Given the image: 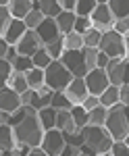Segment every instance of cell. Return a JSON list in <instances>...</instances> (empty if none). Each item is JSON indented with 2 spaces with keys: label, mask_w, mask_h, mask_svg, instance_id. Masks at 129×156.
<instances>
[{
  "label": "cell",
  "mask_w": 129,
  "mask_h": 156,
  "mask_svg": "<svg viewBox=\"0 0 129 156\" xmlns=\"http://www.w3.org/2000/svg\"><path fill=\"white\" fill-rule=\"evenodd\" d=\"M52 96H54V92H52L48 85H42L40 90H35V92H34L31 108H34V110H40V108L50 106V102H52Z\"/></svg>",
  "instance_id": "ffe728a7"
},
{
  "label": "cell",
  "mask_w": 129,
  "mask_h": 156,
  "mask_svg": "<svg viewBox=\"0 0 129 156\" xmlns=\"http://www.w3.org/2000/svg\"><path fill=\"white\" fill-rule=\"evenodd\" d=\"M79 156H85V154H79Z\"/></svg>",
  "instance_id": "94428289"
},
{
  "label": "cell",
  "mask_w": 129,
  "mask_h": 156,
  "mask_svg": "<svg viewBox=\"0 0 129 156\" xmlns=\"http://www.w3.org/2000/svg\"><path fill=\"white\" fill-rule=\"evenodd\" d=\"M60 62L71 71L73 77H85L88 75V67H85V56L81 50H65Z\"/></svg>",
  "instance_id": "52a82bcc"
},
{
  "label": "cell",
  "mask_w": 129,
  "mask_h": 156,
  "mask_svg": "<svg viewBox=\"0 0 129 156\" xmlns=\"http://www.w3.org/2000/svg\"><path fill=\"white\" fill-rule=\"evenodd\" d=\"M98 50L106 54L110 60L115 58H127L125 56V37L117 34L115 29L113 31H108V34H102V40H100V46Z\"/></svg>",
  "instance_id": "5b68a950"
},
{
  "label": "cell",
  "mask_w": 129,
  "mask_h": 156,
  "mask_svg": "<svg viewBox=\"0 0 129 156\" xmlns=\"http://www.w3.org/2000/svg\"><path fill=\"white\" fill-rule=\"evenodd\" d=\"M15 129V137H17V146L23 144L27 148H40L42 144V140H44V127H42V123L38 119V110L29 106V112H27V117H25L19 125H15L13 127Z\"/></svg>",
  "instance_id": "6da1fadb"
},
{
  "label": "cell",
  "mask_w": 129,
  "mask_h": 156,
  "mask_svg": "<svg viewBox=\"0 0 129 156\" xmlns=\"http://www.w3.org/2000/svg\"><path fill=\"white\" fill-rule=\"evenodd\" d=\"M17 148V137H15V129L9 123L0 125V150L2 152H11Z\"/></svg>",
  "instance_id": "e0dca14e"
},
{
  "label": "cell",
  "mask_w": 129,
  "mask_h": 156,
  "mask_svg": "<svg viewBox=\"0 0 129 156\" xmlns=\"http://www.w3.org/2000/svg\"><path fill=\"white\" fill-rule=\"evenodd\" d=\"M123 112H125V117H127V121H129V106H123Z\"/></svg>",
  "instance_id": "9f6ffc18"
},
{
  "label": "cell",
  "mask_w": 129,
  "mask_h": 156,
  "mask_svg": "<svg viewBox=\"0 0 129 156\" xmlns=\"http://www.w3.org/2000/svg\"><path fill=\"white\" fill-rule=\"evenodd\" d=\"M98 6V0H77L75 4V15L77 17H92V12Z\"/></svg>",
  "instance_id": "f1b7e54d"
},
{
  "label": "cell",
  "mask_w": 129,
  "mask_h": 156,
  "mask_svg": "<svg viewBox=\"0 0 129 156\" xmlns=\"http://www.w3.org/2000/svg\"><path fill=\"white\" fill-rule=\"evenodd\" d=\"M106 131L110 133V137L115 142H123L129 133V121L123 112V104H117V106L108 108V119L104 123Z\"/></svg>",
  "instance_id": "3957f363"
},
{
  "label": "cell",
  "mask_w": 129,
  "mask_h": 156,
  "mask_svg": "<svg viewBox=\"0 0 129 156\" xmlns=\"http://www.w3.org/2000/svg\"><path fill=\"white\" fill-rule=\"evenodd\" d=\"M2 154H4V152H2V150H0V156H2Z\"/></svg>",
  "instance_id": "91938a15"
},
{
  "label": "cell",
  "mask_w": 129,
  "mask_h": 156,
  "mask_svg": "<svg viewBox=\"0 0 129 156\" xmlns=\"http://www.w3.org/2000/svg\"><path fill=\"white\" fill-rule=\"evenodd\" d=\"M50 106L54 108V110H71V108H73V104L69 102V98L65 96V92H54Z\"/></svg>",
  "instance_id": "4dcf8cb0"
},
{
  "label": "cell",
  "mask_w": 129,
  "mask_h": 156,
  "mask_svg": "<svg viewBox=\"0 0 129 156\" xmlns=\"http://www.w3.org/2000/svg\"><path fill=\"white\" fill-rule=\"evenodd\" d=\"M19 58V50L15 48V46H11L9 48V52H6V56H4V60L9 62V65H15V60Z\"/></svg>",
  "instance_id": "ee69618b"
},
{
  "label": "cell",
  "mask_w": 129,
  "mask_h": 156,
  "mask_svg": "<svg viewBox=\"0 0 129 156\" xmlns=\"http://www.w3.org/2000/svg\"><path fill=\"white\" fill-rule=\"evenodd\" d=\"M117 104H121V87H117V85H108V90L100 96V106L113 108V106H117Z\"/></svg>",
  "instance_id": "7402d4cb"
},
{
  "label": "cell",
  "mask_w": 129,
  "mask_h": 156,
  "mask_svg": "<svg viewBox=\"0 0 129 156\" xmlns=\"http://www.w3.org/2000/svg\"><path fill=\"white\" fill-rule=\"evenodd\" d=\"M27 156H48L46 152H44V150H42V148H31V150H29V154Z\"/></svg>",
  "instance_id": "816d5d0a"
},
{
  "label": "cell",
  "mask_w": 129,
  "mask_h": 156,
  "mask_svg": "<svg viewBox=\"0 0 129 156\" xmlns=\"http://www.w3.org/2000/svg\"><path fill=\"white\" fill-rule=\"evenodd\" d=\"M115 31H117V34H121L123 37H125V36H129V17H125V19H119V21H115Z\"/></svg>",
  "instance_id": "b9f144b4"
},
{
  "label": "cell",
  "mask_w": 129,
  "mask_h": 156,
  "mask_svg": "<svg viewBox=\"0 0 129 156\" xmlns=\"http://www.w3.org/2000/svg\"><path fill=\"white\" fill-rule=\"evenodd\" d=\"M83 140H85V148H90V152L94 156L110 152V148L115 144V140L110 137V133L106 131V127H96V125H85L81 129Z\"/></svg>",
  "instance_id": "7a4b0ae2"
},
{
  "label": "cell",
  "mask_w": 129,
  "mask_h": 156,
  "mask_svg": "<svg viewBox=\"0 0 129 156\" xmlns=\"http://www.w3.org/2000/svg\"><path fill=\"white\" fill-rule=\"evenodd\" d=\"M35 34H38L40 40H42L44 46H46V44H52V42H56V40L63 37V36H60V31H59V25H56L54 19H44V23L35 29Z\"/></svg>",
  "instance_id": "7c38bea8"
},
{
  "label": "cell",
  "mask_w": 129,
  "mask_h": 156,
  "mask_svg": "<svg viewBox=\"0 0 129 156\" xmlns=\"http://www.w3.org/2000/svg\"><path fill=\"white\" fill-rule=\"evenodd\" d=\"M56 129H59V131H63L65 135H71V133L81 131V129L75 125L71 110H56Z\"/></svg>",
  "instance_id": "9a60e30c"
},
{
  "label": "cell",
  "mask_w": 129,
  "mask_h": 156,
  "mask_svg": "<svg viewBox=\"0 0 129 156\" xmlns=\"http://www.w3.org/2000/svg\"><path fill=\"white\" fill-rule=\"evenodd\" d=\"M34 100V90H27L25 94H21V106H31Z\"/></svg>",
  "instance_id": "7dc6e473"
},
{
  "label": "cell",
  "mask_w": 129,
  "mask_h": 156,
  "mask_svg": "<svg viewBox=\"0 0 129 156\" xmlns=\"http://www.w3.org/2000/svg\"><path fill=\"white\" fill-rule=\"evenodd\" d=\"M100 40H102V34L96 31L94 27H92L88 34H83V46L85 48H98L100 46Z\"/></svg>",
  "instance_id": "836d02e7"
},
{
  "label": "cell",
  "mask_w": 129,
  "mask_h": 156,
  "mask_svg": "<svg viewBox=\"0 0 129 156\" xmlns=\"http://www.w3.org/2000/svg\"><path fill=\"white\" fill-rule=\"evenodd\" d=\"M44 73H46V85L52 92H65V90L69 87V83L75 79V77L71 75V71L60 62V60H52L50 67H48Z\"/></svg>",
  "instance_id": "277c9868"
},
{
  "label": "cell",
  "mask_w": 129,
  "mask_h": 156,
  "mask_svg": "<svg viewBox=\"0 0 129 156\" xmlns=\"http://www.w3.org/2000/svg\"><path fill=\"white\" fill-rule=\"evenodd\" d=\"M38 119H40V123H42L44 131L56 129V110H54L52 106L40 108V110H38Z\"/></svg>",
  "instance_id": "603a6c76"
},
{
  "label": "cell",
  "mask_w": 129,
  "mask_h": 156,
  "mask_svg": "<svg viewBox=\"0 0 129 156\" xmlns=\"http://www.w3.org/2000/svg\"><path fill=\"white\" fill-rule=\"evenodd\" d=\"M56 21V25H59V31L60 36H67V34H71L73 29H75V21H77V15L75 12H60L59 17L54 19Z\"/></svg>",
  "instance_id": "44dd1931"
},
{
  "label": "cell",
  "mask_w": 129,
  "mask_h": 156,
  "mask_svg": "<svg viewBox=\"0 0 129 156\" xmlns=\"http://www.w3.org/2000/svg\"><path fill=\"white\" fill-rule=\"evenodd\" d=\"M11 23H13V15L9 11V6H0V36L2 37L6 34V29L11 27Z\"/></svg>",
  "instance_id": "d590c367"
},
{
  "label": "cell",
  "mask_w": 129,
  "mask_h": 156,
  "mask_svg": "<svg viewBox=\"0 0 129 156\" xmlns=\"http://www.w3.org/2000/svg\"><path fill=\"white\" fill-rule=\"evenodd\" d=\"M35 9H40V12L46 17V19H56L63 9H60V0H38L34 2Z\"/></svg>",
  "instance_id": "d6986e66"
},
{
  "label": "cell",
  "mask_w": 129,
  "mask_h": 156,
  "mask_svg": "<svg viewBox=\"0 0 129 156\" xmlns=\"http://www.w3.org/2000/svg\"><path fill=\"white\" fill-rule=\"evenodd\" d=\"M11 4V0H0V6H9Z\"/></svg>",
  "instance_id": "11a10c76"
},
{
  "label": "cell",
  "mask_w": 129,
  "mask_h": 156,
  "mask_svg": "<svg viewBox=\"0 0 129 156\" xmlns=\"http://www.w3.org/2000/svg\"><path fill=\"white\" fill-rule=\"evenodd\" d=\"M85 79V85H88V92H90V96H102L106 90H108V75H106L104 69H94V71H88V75L83 77Z\"/></svg>",
  "instance_id": "ba28073f"
},
{
  "label": "cell",
  "mask_w": 129,
  "mask_h": 156,
  "mask_svg": "<svg viewBox=\"0 0 129 156\" xmlns=\"http://www.w3.org/2000/svg\"><path fill=\"white\" fill-rule=\"evenodd\" d=\"M98 156H113L110 152H104V154H98Z\"/></svg>",
  "instance_id": "680465c9"
},
{
  "label": "cell",
  "mask_w": 129,
  "mask_h": 156,
  "mask_svg": "<svg viewBox=\"0 0 129 156\" xmlns=\"http://www.w3.org/2000/svg\"><path fill=\"white\" fill-rule=\"evenodd\" d=\"M0 125H2V121H0Z\"/></svg>",
  "instance_id": "6125c7cd"
},
{
  "label": "cell",
  "mask_w": 129,
  "mask_h": 156,
  "mask_svg": "<svg viewBox=\"0 0 129 156\" xmlns=\"http://www.w3.org/2000/svg\"><path fill=\"white\" fill-rule=\"evenodd\" d=\"M83 108H85V112H90V110H94L96 106H100V98L98 96H88V100L81 104Z\"/></svg>",
  "instance_id": "7bdbcfd3"
},
{
  "label": "cell",
  "mask_w": 129,
  "mask_h": 156,
  "mask_svg": "<svg viewBox=\"0 0 129 156\" xmlns=\"http://www.w3.org/2000/svg\"><path fill=\"white\" fill-rule=\"evenodd\" d=\"M65 96L69 98V102L73 106H81L83 102L88 100V96H90L88 85H85V79H83V77H75L69 83V87L65 90Z\"/></svg>",
  "instance_id": "30bf717a"
},
{
  "label": "cell",
  "mask_w": 129,
  "mask_h": 156,
  "mask_svg": "<svg viewBox=\"0 0 129 156\" xmlns=\"http://www.w3.org/2000/svg\"><path fill=\"white\" fill-rule=\"evenodd\" d=\"M9 48H11V46L6 44V40H4V37L0 36V60H4V56H6V52H9Z\"/></svg>",
  "instance_id": "681fc988"
},
{
  "label": "cell",
  "mask_w": 129,
  "mask_h": 156,
  "mask_svg": "<svg viewBox=\"0 0 129 156\" xmlns=\"http://www.w3.org/2000/svg\"><path fill=\"white\" fill-rule=\"evenodd\" d=\"M83 56H85V67H88V71H94L98 69V54H100V50L98 48H83Z\"/></svg>",
  "instance_id": "d6a6232c"
},
{
  "label": "cell",
  "mask_w": 129,
  "mask_h": 156,
  "mask_svg": "<svg viewBox=\"0 0 129 156\" xmlns=\"http://www.w3.org/2000/svg\"><path fill=\"white\" fill-rule=\"evenodd\" d=\"M90 21H92V27H94L96 31H100V34H108V31L115 29V17H113V12H110L108 2H104V0L98 2V6H96V11L92 12Z\"/></svg>",
  "instance_id": "8992f818"
},
{
  "label": "cell",
  "mask_w": 129,
  "mask_h": 156,
  "mask_svg": "<svg viewBox=\"0 0 129 156\" xmlns=\"http://www.w3.org/2000/svg\"><path fill=\"white\" fill-rule=\"evenodd\" d=\"M113 156H129V146H125V142H115L110 148Z\"/></svg>",
  "instance_id": "60d3db41"
},
{
  "label": "cell",
  "mask_w": 129,
  "mask_h": 156,
  "mask_svg": "<svg viewBox=\"0 0 129 156\" xmlns=\"http://www.w3.org/2000/svg\"><path fill=\"white\" fill-rule=\"evenodd\" d=\"M123 142H125V146H129V133H127V137H125Z\"/></svg>",
  "instance_id": "6f0895ef"
},
{
  "label": "cell",
  "mask_w": 129,
  "mask_h": 156,
  "mask_svg": "<svg viewBox=\"0 0 129 156\" xmlns=\"http://www.w3.org/2000/svg\"><path fill=\"white\" fill-rule=\"evenodd\" d=\"M21 108V96L17 94V92H13L11 87H4V90H0V110H4V112H17Z\"/></svg>",
  "instance_id": "4fadbf2b"
},
{
  "label": "cell",
  "mask_w": 129,
  "mask_h": 156,
  "mask_svg": "<svg viewBox=\"0 0 129 156\" xmlns=\"http://www.w3.org/2000/svg\"><path fill=\"white\" fill-rule=\"evenodd\" d=\"M125 56L129 58V36H125Z\"/></svg>",
  "instance_id": "db71d44e"
},
{
  "label": "cell",
  "mask_w": 129,
  "mask_h": 156,
  "mask_svg": "<svg viewBox=\"0 0 129 156\" xmlns=\"http://www.w3.org/2000/svg\"><path fill=\"white\" fill-rule=\"evenodd\" d=\"M25 34H27V27H25V23H23V21L13 19L11 27H9V29H6V34H4V40H6V44H9V46H17Z\"/></svg>",
  "instance_id": "2e32d148"
},
{
  "label": "cell",
  "mask_w": 129,
  "mask_h": 156,
  "mask_svg": "<svg viewBox=\"0 0 129 156\" xmlns=\"http://www.w3.org/2000/svg\"><path fill=\"white\" fill-rule=\"evenodd\" d=\"M44 50H46L48 54H50V58H52V60H60L63 52H65V46H63V37H60V40H56V42H52V44H46V46H44Z\"/></svg>",
  "instance_id": "e575fe53"
},
{
  "label": "cell",
  "mask_w": 129,
  "mask_h": 156,
  "mask_svg": "<svg viewBox=\"0 0 129 156\" xmlns=\"http://www.w3.org/2000/svg\"><path fill=\"white\" fill-rule=\"evenodd\" d=\"M123 83H129V58H125V75H123Z\"/></svg>",
  "instance_id": "f5cc1de1"
},
{
  "label": "cell",
  "mask_w": 129,
  "mask_h": 156,
  "mask_svg": "<svg viewBox=\"0 0 129 156\" xmlns=\"http://www.w3.org/2000/svg\"><path fill=\"white\" fill-rule=\"evenodd\" d=\"M79 154H81V150H79V148H75V146H69V144H67L60 156H79Z\"/></svg>",
  "instance_id": "c3c4849f"
},
{
  "label": "cell",
  "mask_w": 129,
  "mask_h": 156,
  "mask_svg": "<svg viewBox=\"0 0 129 156\" xmlns=\"http://www.w3.org/2000/svg\"><path fill=\"white\" fill-rule=\"evenodd\" d=\"M71 115H73V121H75V125L83 129L85 125H88V112H85V108L83 106H73L71 108Z\"/></svg>",
  "instance_id": "8d00e7d4"
},
{
  "label": "cell",
  "mask_w": 129,
  "mask_h": 156,
  "mask_svg": "<svg viewBox=\"0 0 129 156\" xmlns=\"http://www.w3.org/2000/svg\"><path fill=\"white\" fill-rule=\"evenodd\" d=\"M31 60H34V67L35 69H42V71H46L48 67H50V62H52V58H50V54H48L46 50H38L34 56H31Z\"/></svg>",
  "instance_id": "1f68e13d"
},
{
  "label": "cell",
  "mask_w": 129,
  "mask_h": 156,
  "mask_svg": "<svg viewBox=\"0 0 129 156\" xmlns=\"http://www.w3.org/2000/svg\"><path fill=\"white\" fill-rule=\"evenodd\" d=\"M44 19H46V17L40 12V9H35V6H34V11H31V12H29V15H27V17L23 19V23H25V27H27V29L35 31L40 25L44 23Z\"/></svg>",
  "instance_id": "f546056e"
},
{
  "label": "cell",
  "mask_w": 129,
  "mask_h": 156,
  "mask_svg": "<svg viewBox=\"0 0 129 156\" xmlns=\"http://www.w3.org/2000/svg\"><path fill=\"white\" fill-rule=\"evenodd\" d=\"M104 71H106V75H108L110 85L121 87V85H123V75H125V58L110 60V62H108V67H106Z\"/></svg>",
  "instance_id": "5bb4252c"
},
{
  "label": "cell",
  "mask_w": 129,
  "mask_h": 156,
  "mask_svg": "<svg viewBox=\"0 0 129 156\" xmlns=\"http://www.w3.org/2000/svg\"><path fill=\"white\" fill-rule=\"evenodd\" d=\"M75 4L77 0H60V9L65 12H75Z\"/></svg>",
  "instance_id": "bcb514c9"
},
{
  "label": "cell",
  "mask_w": 129,
  "mask_h": 156,
  "mask_svg": "<svg viewBox=\"0 0 129 156\" xmlns=\"http://www.w3.org/2000/svg\"><path fill=\"white\" fill-rule=\"evenodd\" d=\"M6 87H11L13 92H17L19 96H21V94H25V92L29 90L25 73H17V71H13V75H11V79H9V85H6Z\"/></svg>",
  "instance_id": "cb8c5ba5"
},
{
  "label": "cell",
  "mask_w": 129,
  "mask_h": 156,
  "mask_svg": "<svg viewBox=\"0 0 129 156\" xmlns=\"http://www.w3.org/2000/svg\"><path fill=\"white\" fill-rule=\"evenodd\" d=\"M106 119H108V108L96 106L94 110L88 112V125H96V127H104Z\"/></svg>",
  "instance_id": "4316f807"
},
{
  "label": "cell",
  "mask_w": 129,
  "mask_h": 156,
  "mask_svg": "<svg viewBox=\"0 0 129 156\" xmlns=\"http://www.w3.org/2000/svg\"><path fill=\"white\" fill-rule=\"evenodd\" d=\"M121 104L123 106H129V83L121 85Z\"/></svg>",
  "instance_id": "f6af8a7d"
},
{
  "label": "cell",
  "mask_w": 129,
  "mask_h": 156,
  "mask_svg": "<svg viewBox=\"0 0 129 156\" xmlns=\"http://www.w3.org/2000/svg\"><path fill=\"white\" fill-rule=\"evenodd\" d=\"M25 77H27V85H29V90H40L42 85H46V73L42 71V69H31V71L25 73Z\"/></svg>",
  "instance_id": "d4e9b609"
},
{
  "label": "cell",
  "mask_w": 129,
  "mask_h": 156,
  "mask_svg": "<svg viewBox=\"0 0 129 156\" xmlns=\"http://www.w3.org/2000/svg\"><path fill=\"white\" fill-rule=\"evenodd\" d=\"M11 75H13V65H9L6 60H0V90H4L9 85Z\"/></svg>",
  "instance_id": "74e56055"
},
{
  "label": "cell",
  "mask_w": 129,
  "mask_h": 156,
  "mask_svg": "<svg viewBox=\"0 0 129 156\" xmlns=\"http://www.w3.org/2000/svg\"><path fill=\"white\" fill-rule=\"evenodd\" d=\"M63 46L65 50H83V36L77 34V31H71L67 36H63Z\"/></svg>",
  "instance_id": "83f0119b"
},
{
  "label": "cell",
  "mask_w": 129,
  "mask_h": 156,
  "mask_svg": "<svg viewBox=\"0 0 129 156\" xmlns=\"http://www.w3.org/2000/svg\"><path fill=\"white\" fill-rule=\"evenodd\" d=\"M15 48L19 50V56H29V58H31L38 50L44 48V44H42V40L38 37V34H35V31L27 29V34L21 37V42H19Z\"/></svg>",
  "instance_id": "8fae6325"
},
{
  "label": "cell",
  "mask_w": 129,
  "mask_h": 156,
  "mask_svg": "<svg viewBox=\"0 0 129 156\" xmlns=\"http://www.w3.org/2000/svg\"><path fill=\"white\" fill-rule=\"evenodd\" d=\"M108 62H110V58H108L106 54L100 52V54H98V69H106V67H108Z\"/></svg>",
  "instance_id": "f907efd6"
},
{
  "label": "cell",
  "mask_w": 129,
  "mask_h": 156,
  "mask_svg": "<svg viewBox=\"0 0 129 156\" xmlns=\"http://www.w3.org/2000/svg\"><path fill=\"white\" fill-rule=\"evenodd\" d=\"M92 29V21H90V17H77V21H75V29L73 31H77V34H88Z\"/></svg>",
  "instance_id": "ab89813d"
},
{
  "label": "cell",
  "mask_w": 129,
  "mask_h": 156,
  "mask_svg": "<svg viewBox=\"0 0 129 156\" xmlns=\"http://www.w3.org/2000/svg\"><path fill=\"white\" fill-rule=\"evenodd\" d=\"M9 11H11L13 19H17V21H23L25 17H27L29 12L34 11V2H31V0H11V4H9Z\"/></svg>",
  "instance_id": "ac0fdd59"
},
{
  "label": "cell",
  "mask_w": 129,
  "mask_h": 156,
  "mask_svg": "<svg viewBox=\"0 0 129 156\" xmlns=\"http://www.w3.org/2000/svg\"><path fill=\"white\" fill-rule=\"evenodd\" d=\"M31 69H34V60L29 56H19L15 60V65H13V71H17V73H27Z\"/></svg>",
  "instance_id": "f35d334b"
},
{
  "label": "cell",
  "mask_w": 129,
  "mask_h": 156,
  "mask_svg": "<svg viewBox=\"0 0 129 156\" xmlns=\"http://www.w3.org/2000/svg\"><path fill=\"white\" fill-rule=\"evenodd\" d=\"M108 6H110L115 21L129 17V0H108Z\"/></svg>",
  "instance_id": "484cf974"
},
{
  "label": "cell",
  "mask_w": 129,
  "mask_h": 156,
  "mask_svg": "<svg viewBox=\"0 0 129 156\" xmlns=\"http://www.w3.org/2000/svg\"><path fill=\"white\" fill-rule=\"evenodd\" d=\"M65 146H67L65 133L59 131V129H50V131L44 133V140H42L40 148H42L48 156H60L63 150H65Z\"/></svg>",
  "instance_id": "9c48e42d"
}]
</instances>
